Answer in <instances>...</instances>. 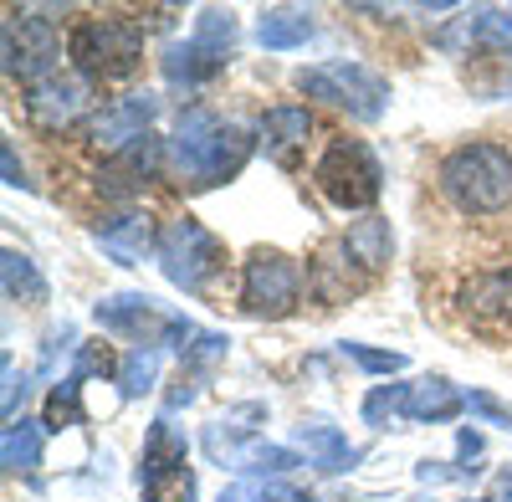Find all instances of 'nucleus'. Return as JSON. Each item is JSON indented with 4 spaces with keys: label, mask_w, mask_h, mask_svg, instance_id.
<instances>
[{
    "label": "nucleus",
    "mask_w": 512,
    "mask_h": 502,
    "mask_svg": "<svg viewBox=\"0 0 512 502\" xmlns=\"http://www.w3.org/2000/svg\"><path fill=\"white\" fill-rule=\"evenodd\" d=\"M154 175H159V139L149 134V139H139V144L118 149V154L103 164V170H98V195H113V200L139 195Z\"/></svg>",
    "instance_id": "obj_14"
},
{
    "label": "nucleus",
    "mask_w": 512,
    "mask_h": 502,
    "mask_svg": "<svg viewBox=\"0 0 512 502\" xmlns=\"http://www.w3.org/2000/svg\"><path fill=\"white\" fill-rule=\"evenodd\" d=\"M205 451L216 456L221 467L256 472V477H282V472H292V467H303V456H297V451L262 441L251 426H236V415H231V421L205 426Z\"/></svg>",
    "instance_id": "obj_10"
},
{
    "label": "nucleus",
    "mask_w": 512,
    "mask_h": 502,
    "mask_svg": "<svg viewBox=\"0 0 512 502\" xmlns=\"http://www.w3.org/2000/svg\"><path fill=\"white\" fill-rule=\"evenodd\" d=\"M0 462H6L11 477L36 472L41 467V426L36 421H11L6 426V441H0Z\"/></svg>",
    "instance_id": "obj_26"
},
{
    "label": "nucleus",
    "mask_w": 512,
    "mask_h": 502,
    "mask_svg": "<svg viewBox=\"0 0 512 502\" xmlns=\"http://www.w3.org/2000/svg\"><path fill=\"white\" fill-rule=\"evenodd\" d=\"M497 502H512V467L497 477Z\"/></svg>",
    "instance_id": "obj_40"
},
{
    "label": "nucleus",
    "mask_w": 512,
    "mask_h": 502,
    "mask_svg": "<svg viewBox=\"0 0 512 502\" xmlns=\"http://www.w3.org/2000/svg\"><path fill=\"white\" fill-rule=\"evenodd\" d=\"M456 462H461V477H477L482 467V436L477 431H461V441H456Z\"/></svg>",
    "instance_id": "obj_36"
},
{
    "label": "nucleus",
    "mask_w": 512,
    "mask_h": 502,
    "mask_svg": "<svg viewBox=\"0 0 512 502\" xmlns=\"http://www.w3.org/2000/svg\"><path fill=\"white\" fill-rule=\"evenodd\" d=\"M0 164H6V185H16V190H26L31 180H26V170H21V159H16V149L11 144H0Z\"/></svg>",
    "instance_id": "obj_37"
},
{
    "label": "nucleus",
    "mask_w": 512,
    "mask_h": 502,
    "mask_svg": "<svg viewBox=\"0 0 512 502\" xmlns=\"http://www.w3.org/2000/svg\"><path fill=\"white\" fill-rule=\"evenodd\" d=\"M88 82L82 77H67V72H52V77H41V82H31L26 88V113H31V123H41L47 134H62V129H72V123L88 113Z\"/></svg>",
    "instance_id": "obj_12"
},
{
    "label": "nucleus",
    "mask_w": 512,
    "mask_h": 502,
    "mask_svg": "<svg viewBox=\"0 0 512 502\" xmlns=\"http://www.w3.org/2000/svg\"><path fill=\"white\" fill-rule=\"evenodd\" d=\"M159 380V349H128L118 364V390L123 400H144Z\"/></svg>",
    "instance_id": "obj_28"
},
{
    "label": "nucleus",
    "mask_w": 512,
    "mask_h": 502,
    "mask_svg": "<svg viewBox=\"0 0 512 502\" xmlns=\"http://www.w3.org/2000/svg\"><path fill=\"white\" fill-rule=\"evenodd\" d=\"M297 88L308 98L328 103V108H344L349 118L359 123H374L390 108V82H384L374 67L364 62H318V67H303L297 72Z\"/></svg>",
    "instance_id": "obj_5"
},
{
    "label": "nucleus",
    "mask_w": 512,
    "mask_h": 502,
    "mask_svg": "<svg viewBox=\"0 0 512 502\" xmlns=\"http://www.w3.org/2000/svg\"><path fill=\"white\" fill-rule=\"evenodd\" d=\"M466 88L477 98L497 103V98H512V47H497V52H477L472 67H466Z\"/></svg>",
    "instance_id": "obj_23"
},
{
    "label": "nucleus",
    "mask_w": 512,
    "mask_h": 502,
    "mask_svg": "<svg viewBox=\"0 0 512 502\" xmlns=\"http://www.w3.org/2000/svg\"><path fill=\"white\" fill-rule=\"evenodd\" d=\"M108 369V354H98V349H82V359H77V380H82V374H103Z\"/></svg>",
    "instance_id": "obj_38"
},
{
    "label": "nucleus",
    "mask_w": 512,
    "mask_h": 502,
    "mask_svg": "<svg viewBox=\"0 0 512 502\" xmlns=\"http://www.w3.org/2000/svg\"><path fill=\"white\" fill-rule=\"evenodd\" d=\"M297 446L308 451V462H313L318 472H349V467L359 462V451L349 446V436L333 431V426H323V421L297 426Z\"/></svg>",
    "instance_id": "obj_22"
},
{
    "label": "nucleus",
    "mask_w": 512,
    "mask_h": 502,
    "mask_svg": "<svg viewBox=\"0 0 512 502\" xmlns=\"http://www.w3.org/2000/svg\"><path fill=\"white\" fill-rule=\"evenodd\" d=\"M400 400H405V385H379V390H369L364 421H369V426H390L395 415H400Z\"/></svg>",
    "instance_id": "obj_33"
},
{
    "label": "nucleus",
    "mask_w": 512,
    "mask_h": 502,
    "mask_svg": "<svg viewBox=\"0 0 512 502\" xmlns=\"http://www.w3.org/2000/svg\"><path fill=\"white\" fill-rule=\"evenodd\" d=\"M466 308L482 313V318H502V313H512V267L472 277V287H466Z\"/></svg>",
    "instance_id": "obj_27"
},
{
    "label": "nucleus",
    "mask_w": 512,
    "mask_h": 502,
    "mask_svg": "<svg viewBox=\"0 0 512 502\" xmlns=\"http://www.w3.org/2000/svg\"><path fill=\"white\" fill-rule=\"evenodd\" d=\"M190 36H200L205 47H216V52H231V47H236V16L221 11V6H205V11L195 16V31H190Z\"/></svg>",
    "instance_id": "obj_31"
},
{
    "label": "nucleus",
    "mask_w": 512,
    "mask_h": 502,
    "mask_svg": "<svg viewBox=\"0 0 512 502\" xmlns=\"http://www.w3.org/2000/svg\"><path fill=\"white\" fill-rule=\"evenodd\" d=\"M226 62H231V52H216V47H205L200 36H190V41H175V47L164 52V77L175 82V88H200V82L221 77Z\"/></svg>",
    "instance_id": "obj_18"
},
{
    "label": "nucleus",
    "mask_w": 512,
    "mask_h": 502,
    "mask_svg": "<svg viewBox=\"0 0 512 502\" xmlns=\"http://www.w3.org/2000/svg\"><path fill=\"white\" fill-rule=\"evenodd\" d=\"M344 251L354 257V267L364 272V277H374V272H384V262H390V251H395V236H390V221H379V216H369V221H354L344 236Z\"/></svg>",
    "instance_id": "obj_21"
},
{
    "label": "nucleus",
    "mask_w": 512,
    "mask_h": 502,
    "mask_svg": "<svg viewBox=\"0 0 512 502\" xmlns=\"http://www.w3.org/2000/svg\"><path fill=\"white\" fill-rule=\"evenodd\" d=\"M446 52H461V47H507L512 41V16L507 11H472V16H461L451 31L436 36Z\"/></svg>",
    "instance_id": "obj_20"
},
{
    "label": "nucleus",
    "mask_w": 512,
    "mask_h": 502,
    "mask_svg": "<svg viewBox=\"0 0 512 502\" xmlns=\"http://www.w3.org/2000/svg\"><path fill=\"white\" fill-rule=\"evenodd\" d=\"M221 502H313V492L292 487L282 477H251V482H231Z\"/></svg>",
    "instance_id": "obj_29"
},
{
    "label": "nucleus",
    "mask_w": 512,
    "mask_h": 502,
    "mask_svg": "<svg viewBox=\"0 0 512 502\" xmlns=\"http://www.w3.org/2000/svg\"><path fill=\"white\" fill-rule=\"evenodd\" d=\"M154 118H159V98H154V93H128V98L108 103V108L93 118V144H103V149H128V144L149 139Z\"/></svg>",
    "instance_id": "obj_13"
},
{
    "label": "nucleus",
    "mask_w": 512,
    "mask_h": 502,
    "mask_svg": "<svg viewBox=\"0 0 512 502\" xmlns=\"http://www.w3.org/2000/svg\"><path fill=\"white\" fill-rule=\"evenodd\" d=\"M308 134H313V113L308 108H267L262 113V149L267 159H277L282 170H292L297 154L308 149Z\"/></svg>",
    "instance_id": "obj_17"
},
{
    "label": "nucleus",
    "mask_w": 512,
    "mask_h": 502,
    "mask_svg": "<svg viewBox=\"0 0 512 502\" xmlns=\"http://www.w3.org/2000/svg\"><path fill=\"white\" fill-rule=\"evenodd\" d=\"M313 185L338 211H369L384 190V170L364 139H333L323 149V159L313 164Z\"/></svg>",
    "instance_id": "obj_6"
},
{
    "label": "nucleus",
    "mask_w": 512,
    "mask_h": 502,
    "mask_svg": "<svg viewBox=\"0 0 512 502\" xmlns=\"http://www.w3.org/2000/svg\"><path fill=\"white\" fill-rule=\"evenodd\" d=\"M466 410L482 415V421H492V426H502V431H512V410L502 400H492V395H466Z\"/></svg>",
    "instance_id": "obj_35"
},
{
    "label": "nucleus",
    "mask_w": 512,
    "mask_h": 502,
    "mask_svg": "<svg viewBox=\"0 0 512 502\" xmlns=\"http://www.w3.org/2000/svg\"><path fill=\"white\" fill-rule=\"evenodd\" d=\"M93 241L108 251L118 267H139L149 251H159V236H154V221L128 211V216H113V221H98L93 226Z\"/></svg>",
    "instance_id": "obj_16"
},
{
    "label": "nucleus",
    "mask_w": 512,
    "mask_h": 502,
    "mask_svg": "<svg viewBox=\"0 0 512 502\" xmlns=\"http://www.w3.org/2000/svg\"><path fill=\"white\" fill-rule=\"evenodd\" d=\"M466 502H482V497H466Z\"/></svg>",
    "instance_id": "obj_41"
},
{
    "label": "nucleus",
    "mask_w": 512,
    "mask_h": 502,
    "mask_svg": "<svg viewBox=\"0 0 512 502\" xmlns=\"http://www.w3.org/2000/svg\"><path fill=\"white\" fill-rule=\"evenodd\" d=\"M461 410H466V395L451 380H415V385H405V400H400V415L420 421V426H441Z\"/></svg>",
    "instance_id": "obj_19"
},
{
    "label": "nucleus",
    "mask_w": 512,
    "mask_h": 502,
    "mask_svg": "<svg viewBox=\"0 0 512 502\" xmlns=\"http://www.w3.org/2000/svg\"><path fill=\"white\" fill-rule=\"evenodd\" d=\"M98 328L118 333V339H128L134 349H159V344H175L185 354V339H195V328L185 313H169L159 298H149V292H113V298H103L93 308Z\"/></svg>",
    "instance_id": "obj_3"
},
{
    "label": "nucleus",
    "mask_w": 512,
    "mask_h": 502,
    "mask_svg": "<svg viewBox=\"0 0 512 502\" xmlns=\"http://www.w3.org/2000/svg\"><path fill=\"white\" fill-rule=\"evenodd\" d=\"M221 354H226V333H195L180 359H185V369H210Z\"/></svg>",
    "instance_id": "obj_34"
},
{
    "label": "nucleus",
    "mask_w": 512,
    "mask_h": 502,
    "mask_svg": "<svg viewBox=\"0 0 512 502\" xmlns=\"http://www.w3.org/2000/svg\"><path fill=\"white\" fill-rule=\"evenodd\" d=\"M297 303H303V267L287 251L256 246L241 272V308L251 318H287Z\"/></svg>",
    "instance_id": "obj_9"
},
{
    "label": "nucleus",
    "mask_w": 512,
    "mask_h": 502,
    "mask_svg": "<svg viewBox=\"0 0 512 502\" xmlns=\"http://www.w3.org/2000/svg\"><path fill=\"white\" fill-rule=\"evenodd\" d=\"M0 277H6V298L11 303H26V308L47 303V277L36 272V262L26 257V251L6 246V257H0Z\"/></svg>",
    "instance_id": "obj_25"
},
{
    "label": "nucleus",
    "mask_w": 512,
    "mask_h": 502,
    "mask_svg": "<svg viewBox=\"0 0 512 502\" xmlns=\"http://www.w3.org/2000/svg\"><path fill=\"white\" fill-rule=\"evenodd\" d=\"M251 149H256V139L241 123H221L210 108H185L175 123V139H169V164H175V175L185 185L210 190V185L236 180Z\"/></svg>",
    "instance_id": "obj_1"
},
{
    "label": "nucleus",
    "mask_w": 512,
    "mask_h": 502,
    "mask_svg": "<svg viewBox=\"0 0 512 502\" xmlns=\"http://www.w3.org/2000/svg\"><path fill=\"white\" fill-rule=\"evenodd\" d=\"M82 421V380L67 374V380L47 395V431H67Z\"/></svg>",
    "instance_id": "obj_30"
},
{
    "label": "nucleus",
    "mask_w": 512,
    "mask_h": 502,
    "mask_svg": "<svg viewBox=\"0 0 512 502\" xmlns=\"http://www.w3.org/2000/svg\"><path fill=\"white\" fill-rule=\"evenodd\" d=\"M338 354L344 359H354L359 369H369V374H400L405 369V354H395V349H369V344H338Z\"/></svg>",
    "instance_id": "obj_32"
},
{
    "label": "nucleus",
    "mask_w": 512,
    "mask_h": 502,
    "mask_svg": "<svg viewBox=\"0 0 512 502\" xmlns=\"http://www.w3.org/2000/svg\"><path fill=\"white\" fill-rule=\"evenodd\" d=\"M67 52H72L82 77L118 82V77H128L144 62V31L134 21H123V16H93V21H82L72 31Z\"/></svg>",
    "instance_id": "obj_4"
},
{
    "label": "nucleus",
    "mask_w": 512,
    "mask_h": 502,
    "mask_svg": "<svg viewBox=\"0 0 512 502\" xmlns=\"http://www.w3.org/2000/svg\"><path fill=\"white\" fill-rule=\"evenodd\" d=\"M441 195L466 216H497L512 205V149L461 144L441 159Z\"/></svg>",
    "instance_id": "obj_2"
},
{
    "label": "nucleus",
    "mask_w": 512,
    "mask_h": 502,
    "mask_svg": "<svg viewBox=\"0 0 512 502\" xmlns=\"http://www.w3.org/2000/svg\"><path fill=\"white\" fill-rule=\"evenodd\" d=\"M139 492L144 502H195V472H190V446L175 421H159L144 436L139 456Z\"/></svg>",
    "instance_id": "obj_7"
},
{
    "label": "nucleus",
    "mask_w": 512,
    "mask_h": 502,
    "mask_svg": "<svg viewBox=\"0 0 512 502\" xmlns=\"http://www.w3.org/2000/svg\"><path fill=\"white\" fill-rule=\"evenodd\" d=\"M57 57H62V41H57L47 16H11L6 21V72L26 77V88L41 77H52Z\"/></svg>",
    "instance_id": "obj_11"
},
{
    "label": "nucleus",
    "mask_w": 512,
    "mask_h": 502,
    "mask_svg": "<svg viewBox=\"0 0 512 502\" xmlns=\"http://www.w3.org/2000/svg\"><path fill=\"white\" fill-rule=\"evenodd\" d=\"M364 282H369V277L354 267V257L344 251V241H338V236L318 251L313 267H308V287H313V298H318V303H328V308H333V303H349Z\"/></svg>",
    "instance_id": "obj_15"
},
{
    "label": "nucleus",
    "mask_w": 512,
    "mask_h": 502,
    "mask_svg": "<svg viewBox=\"0 0 512 502\" xmlns=\"http://www.w3.org/2000/svg\"><path fill=\"white\" fill-rule=\"evenodd\" d=\"M26 395V380H16V369L6 364V415H11V421H16V400Z\"/></svg>",
    "instance_id": "obj_39"
},
{
    "label": "nucleus",
    "mask_w": 512,
    "mask_h": 502,
    "mask_svg": "<svg viewBox=\"0 0 512 502\" xmlns=\"http://www.w3.org/2000/svg\"><path fill=\"white\" fill-rule=\"evenodd\" d=\"M308 36H313V11H297V6L267 11L262 21H256V41L272 47V52H292V47H303Z\"/></svg>",
    "instance_id": "obj_24"
},
{
    "label": "nucleus",
    "mask_w": 512,
    "mask_h": 502,
    "mask_svg": "<svg viewBox=\"0 0 512 502\" xmlns=\"http://www.w3.org/2000/svg\"><path fill=\"white\" fill-rule=\"evenodd\" d=\"M159 267H164V277L175 287L205 292L226 272V246L210 236L200 221H169L159 231Z\"/></svg>",
    "instance_id": "obj_8"
}]
</instances>
